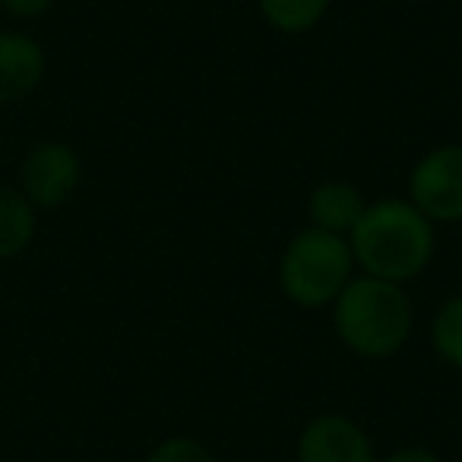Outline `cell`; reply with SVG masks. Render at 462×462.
<instances>
[{
    "instance_id": "obj_1",
    "label": "cell",
    "mask_w": 462,
    "mask_h": 462,
    "mask_svg": "<svg viewBox=\"0 0 462 462\" xmlns=\"http://www.w3.org/2000/svg\"><path fill=\"white\" fill-rule=\"evenodd\" d=\"M346 241L361 276L405 285L430 263L437 231L434 222L409 199H377L365 206Z\"/></svg>"
},
{
    "instance_id": "obj_2",
    "label": "cell",
    "mask_w": 462,
    "mask_h": 462,
    "mask_svg": "<svg viewBox=\"0 0 462 462\" xmlns=\"http://www.w3.org/2000/svg\"><path fill=\"white\" fill-rule=\"evenodd\" d=\"M333 323L346 348L361 358H393L411 336V301L402 285L374 276H352L333 301Z\"/></svg>"
},
{
    "instance_id": "obj_3",
    "label": "cell",
    "mask_w": 462,
    "mask_h": 462,
    "mask_svg": "<svg viewBox=\"0 0 462 462\" xmlns=\"http://www.w3.org/2000/svg\"><path fill=\"white\" fill-rule=\"evenodd\" d=\"M355 257L342 235L304 228L279 260V289L298 308H327L352 282Z\"/></svg>"
},
{
    "instance_id": "obj_4",
    "label": "cell",
    "mask_w": 462,
    "mask_h": 462,
    "mask_svg": "<svg viewBox=\"0 0 462 462\" xmlns=\"http://www.w3.org/2000/svg\"><path fill=\"white\" fill-rule=\"evenodd\" d=\"M409 203L430 222H462V146L447 143L415 162L409 174Z\"/></svg>"
},
{
    "instance_id": "obj_5",
    "label": "cell",
    "mask_w": 462,
    "mask_h": 462,
    "mask_svg": "<svg viewBox=\"0 0 462 462\" xmlns=\"http://www.w3.org/2000/svg\"><path fill=\"white\" fill-rule=\"evenodd\" d=\"M83 180L79 152L64 140H42L20 165V190L35 209H60Z\"/></svg>"
},
{
    "instance_id": "obj_6",
    "label": "cell",
    "mask_w": 462,
    "mask_h": 462,
    "mask_svg": "<svg viewBox=\"0 0 462 462\" xmlns=\"http://www.w3.org/2000/svg\"><path fill=\"white\" fill-rule=\"evenodd\" d=\"M298 462H377V456L358 421L339 411H323L298 434Z\"/></svg>"
},
{
    "instance_id": "obj_7",
    "label": "cell",
    "mask_w": 462,
    "mask_h": 462,
    "mask_svg": "<svg viewBox=\"0 0 462 462\" xmlns=\"http://www.w3.org/2000/svg\"><path fill=\"white\" fill-rule=\"evenodd\" d=\"M48 54L26 32H0V105H16L42 86Z\"/></svg>"
},
{
    "instance_id": "obj_8",
    "label": "cell",
    "mask_w": 462,
    "mask_h": 462,
    "mask_svg": "<svg viewBox=\"0 0 462 462\" xmlns=\"http://www.w3.org/2000/svg\"><path fill=\"white\" fill-rule=\"evenodd\" d=\"M367 199L352 180H339V178H327L310 190L308 197V216L310 225L320 231H333L346 238L348 231L355 228V222L365 212Z\"/></svg>"
},
{
    "instance_id": "obj_9",
    "label": "cell",
    "mask_w": 462,
    "mask_h": 462,
    "mask_svg": "<svg viewBox=\"0 0 462 462\" xmlns=\"http://www.w3.org/2000/svg\"><path fill=\"white\" fill-rule=\"evenodd\" d=\"M39 228V209L23 197L20 187L0 184V263L29 251Z\"/></svg>"
},
{
    "instance_id": "obj_10",
    "label": "cell",
    "mask_w": 462,
    "mask_h": 462,
    "mask_svg": "<svg viewBox=\"0 0 462 462\" xmlns=\"http://www.w3.org/2000/svg\"><path fill=\"white\" fill-rule=\"evenodd\" d=\"M329 0H260V14L276 32H310L327 16Z\"/></svg>"
},
{
    "instance_id": "obj_11",
    "label": "cell",
    "mask_w": 462,
    "mask_h": 462,
    "mask_svg": "<svg viewBox=\"0 0 462 462\" xmlns=\"http://www.w3.org/2000/svg\"><path fill=\"white\" fill-rule=\"evenodd\" d=\"M430 348L443 365L462 371V295L440 304L430 320Z\"/></svg>"
},
{
    "instance_id": "obj_12",
    "label": "cell",
    "mask_w": 462,
    "mask_h": 462,
    "mask_svg": "<svg viewBox=\"0 0 462 462\" xmlns=\"http://www.w3.org/2000/svg\"><path fill=\"white\" fill-rule=\"evenodd\" d=\"M143 462H216L212 449L193 437H168Z\"/></svg>"
},
{
    "instance_id": "obj_13",
    "label": "cell",
    "mask_w": 462,
    "mask_h": 462,
    "mask_svg": "<svg viewBox=\"0 0 462 462\" xmlns=\"http://www.w3.org/2000/svg\"><path fill=\"white\" fill-rule=\"evenodd\" d=\"M54 7V0H0V10L14 20H39Z\"/></svg>"
},
{
    "instance_id": "obj_14",
    "label": "cell",
    "mask_w": 462,
    "mask_h": 462,
    "mask_svg": "<svg viewBox=\"0 0 462 462\" xmlns=\"http://www.w3.org/2000/svg\"><path fill=\"white\" fill-rule=\"evenodd\" d=\"M377 462H443V459L424 447H402V449H396V453L383 456V459H377Z\"/></svg>"
},
{
    "instance_id": "obj_15",
    "label": "cell",
    "mask_w": 462,
    "mask_h": 462,
    "mask_svg": "<svg viewBox=\"0 0 462 462\" xmlns=\"http://www.w3.org/2000/svg\"><path fill=\"white\" fill-rule=\"evenodd\" d=\"M405 4H421V0H405Z\"/></svg>"
}]
</instances>
